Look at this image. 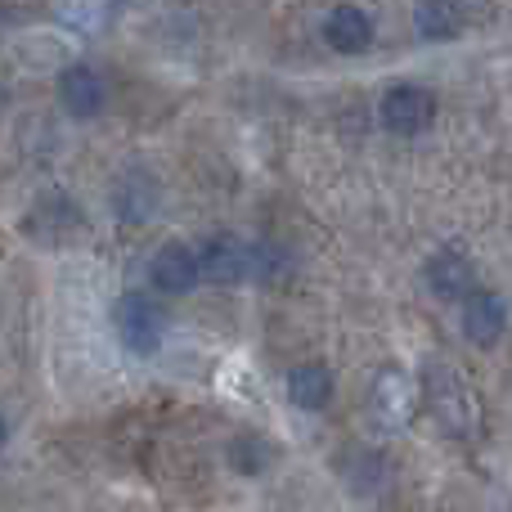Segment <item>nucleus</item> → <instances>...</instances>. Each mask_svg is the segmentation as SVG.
Instances as JSON below:
<instances>
[{"label":"nucleus","mask_w":512,"mask_h":512,"mask_svg":"<svg viewBox=\"0 0 512 512\" xmlns=\"http://www.w3.org/2000/svg\"><path fill=\"white\" fill-rule=\"evenodd\" d=\"M113 324H117V337H122L126 351L135 355H153L167 337V319H162L158 301L144 297V292H126L113 310Z\"/></svg>","instance_id":"obj_2"},{"label":"nucleus","mask_w":512,"mask_h":512,"mask_svg":"<svg viewBox=\"0 0 512 512\" xmlns=\"http://www.w3.org/2000/svg\"><path fill=\"white\" fill-rule=\"evenodd\" d=\"M5 436H9V432H5V418H0V450H5Z\"/></svg>","instance_id":"obj_15"},{"label":"nucleus","mask_w":512,"mask_h":512,"mask_svg":"<svg viewBox=\"0 0 512 512\" xmlns=\"http://www.w3.org/2000/svg\"><path fill=\"white\" fill-rule=\"evenodd\" d=\"M198 270L212 283H239L256 274V248H248L234 234H216V239L203 243V256H198Z\"/></svg>","instance_id":"obj_5"},{"label":"nucleus","mask_w":512,"mask_h":512,"mask_svg":"<svg viewBox=\"0 0 512 512\" xmlns=\"http://www.w3.org/2000/svg\"><path fill=\"white\" fill-rule=\"evenodd\" d=\"M427 283H432L436 297L445 301H468L472 292H477V270H472V261L463 252H436L432 261H427Z\"/></svg>","instance_id":"obj_7"},{"label":"nucleus","mask_w":512,"mask_h":512,"mask_svg":"<svg viewBox=\"0 0 512 512\" xmlns=\"http://www.w3.org/2000/svg\"><path fill=\"white\" fill-rule=\"evenodd\" d=\"M59 99L72 117H95L99 108H104V81H99L95 68L72 63V68L59 77Z\"/></svg>","instance_id":"obj_10"},{"label":"nucleus","mask_w":512,"mask_h":512,"mask_svg":"<svg viewBox=\"0 0 512 512\" xmlns=\"http://www.w3.org/2000/svg\"><path fill=\"white\" fill-rule=\"evenodd\" d=\"M463 23V14L454 5H418L414 9V27L418 36H427V41H445V36H454Z\"/></svg>","instance_id":"obj_13"},{"label":"nucleus","mask_w":512,"mask_h":512,"mask_svg":"<svg viewBox=\"0 0 512 512\" xmlns=\"http://www.w3.org/2000/svg\"><path fill=\"white\" fill-rule=\"evenodd\" d=\"M198 252H189L185 243H162L158 256H153L149 265V279L158 292H171V297H180V292H194L198 283Z\"/></svg>","instance_id":"obj_6"},{"label":"nucleus","mask_w":512,"mask_h":512,"mask_svg":"<svg viewBox=\"0 0 512 512\" xmlns=\"http://www.w3.org/2000/svg\"><path fill=\"white\" fill-rule=\"evenodd\" d=\"M436 117V99L423 86H391L382 95V126L396 135H418L427 131Z\"/></svg>","instance_id":"obj_3"},{"label":"nucleus","mask_w":512,"mask_h":512,"mask_svg":"<svg viewBox=\"0 0 512 512\" xmlns=\"http://www.w3.org/2000/svg\"><path fill=\"white\" fill-rule=\"evenodd\" d=\"M288 396L297 409H324L333 400V373L324 364H297L288 373Z\"/></svg>","instance_id":"obj_11"},{"label":"nucleus","mask_w":512,"mask_h":512,"mask_svg":"<svg viewBox=\"0 0 512 512\" xmlns=\"http://www.w3.org/2000/svg\"><path fill=\"white\" fill-rule=\"evenodd\" d=\"M153 207H158V185L149 176H126L117 185V212H122V221H149Z\"/></svg>","instance_id":"obj_12"},{"label":"nucleus","mask_w":512,"mask_h":512,"mask_svg":"<svg viewBox=\"0 0 512 512\" xmlns=\"http://www.w3.org/2000/svg\"><path fill=\"white\" fill-rule=\"evenodd\" d=\"M504 324H508V310L495 292H472L463 301V333H468L472 346H495L504 337Z\"/></svg>","instance_id":"obj_8"},{"label":"nucleus","mask_w":512,"mask_h":512,"mask_svg":"<svg viewBox=\"0 0 512 512\" xmlns=\"http://www.w3.org/2000/svg\"><path fill=\"white\" fill-rule=\"evenodd\" d=\"M324 36L333 50L360 54L373 45V18L364 14L360 5H337V9H328V18H324Z\"/></svg>","instance_id":"obj_9"},{"label":"nucleus","mask_w":512,"mask_h":512,"mask_svg":"<svg viewBox=\"0 0 512 512\" xmlns=\"http://www.w3.org/2000/svg\"><path fill=\"white\" fill-rule=\"evenodd\" d=\"M230 459L239 463L243 472H261V463H265V445L243 441V445H234V450H230Z\"/></svg>","instance_id":"obj_14"},{"label":"nucleus","mask_w":512,"mask_h":512,"mask_svg":"<svg viewBox=\"0 0 512 512\" xmlns=\"http://www.w3.org/2000/svg\"><path fill=\"white\" fill-rule=\"evenodd\" d=\"M418 391H423L427 409H432V418L445 427L450 436H459V441H472V436L481 432V400L472 396L468 378H463L454 364L445 360H432L423 369V378H418Z\"/></svg>","instance_id":"obj_1"},{"label":"nucleus","mask_w":512,"mask_h":512,"mask_svg":"<svg viewBox=\"0 0 512 512\" xmlns=\"http://www.w3.org/2000/svg\"><path fill=\"white\" fill-rule=\"evenodd\" d=\"M369 409L382 427H405L418 409V387L409 373L400 369H382L373 378V396H369Z\"/></svg>","instance_id":"obj_4"}]
</instances>
